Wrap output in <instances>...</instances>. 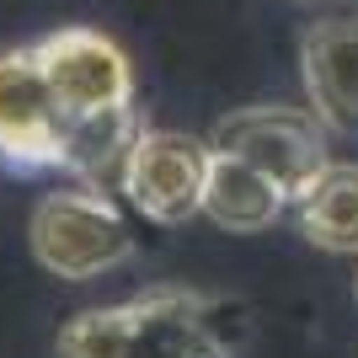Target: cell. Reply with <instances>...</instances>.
Instances as JSON below:
<instances>
[{"label":"cell","instance_id":"cell-2","mask_svg":"<svg viewBox=\"0 0 358 358\" xmlns=\"http://www.w3.org/2000/svg\"><path fill=\"white\" fill-rule=\"evenodd\" d=\"M209 145L224 150V155L252 161L257 171H268L284 187L289 203L331 166L327 161V134H321L315 113H294V107H246V113H230L214 129Z\"/></svg>","mask_w":358,"mask_h":358},{"label":"cell","instance_id":"cell-9","mask_svg":"<svg viewBox=\"0 0 358 358\" xmlns=\"http://www.w3.org/2000/svg\"><path fill=\"white\" fill-rule=\"evenodd\" d=\"M299 230L327 252L358 257V166H327L294 198Z\"/></svg>","mask_w":358,"mask_h":358},{"label":"cell","instance_id":"cell-10","mask_svg":"<svg viewBox=\"0 0 358 358\" xmlns=\"http://www.w3.org/2000/svg\"><path fill=\"white\" fill-rule=\"evenodd\" d=\"M123 343H129V305H102L75 315L59 331L54 358H123Z\"/></svg>","mask_w":358,"mask_h":358},{"label":"cell","instance_id":"cell-7","mask_svg":"<svg viewBox=\"0 0 358 358\" xmlns=\"http://www.w3.org/2000/svg\"><path fill=\"white\" fill-rule=\"evenodd\" d=\"M284 209H289V198H284V187H278L268 171H257V166L241 161V155L214 150L209 182H203V214H209L220 230L252 236V230H268Z\"/></svg>","mask_w":358,"mask_h":358},{"label":"cell","instance_id":"cell-4","mask_svg":"<svg viewBox=\"0 0 358 358\" xmlns=\"http://www.w3.org/2000/svg\"><path fill=\"white\" fill-rule=\"evenodd\" d=\"M43 64L48 86L59 96L64 118H86V113H107V107L134 102V70L113 38L91 27H59L32 48Z\"/></svg>","mask_w":358,"mask_h":358},{"label":"cell","instance_id":"cell-5","mask_svg":"<svg viewBox=\"0 0 358 358\" xmlns=\"http://www.w3.org/2000/svg\"><path fill=\"white\" fill-rule=\"evenodd\" d=\"M64 107L32 48L0 54V155L11 166H59Z\"/></svg>","mask_w":358,"mask_h":358},{"label":"cell","instance_id":"cell-3","mask_svg":"<svg viewBox=\"0 0 358 358\" xmlns=\"http://www.w3.org/2000/svg\"><path fill=\"white\" fill-rule=\"evenodd\" d=\"M214 145L177 129H139L129 166H123V193L145 220L182 224L203 214V182H209Z\"/></svg>","mask_w":358,"mask_h":358},{"label":"cell","instance_id":"cell-6","mask_svg":"<svg viewBox=\"0 0 358 358\" xmlns=\"http://www.w3.org/2000/svg\"><path fill=\"white\" fill-rule=\"evenodd\" d=\"M310 113L331 134H358V16H327L299 43Z\"/></svg>","mask_w":358,"mask_h":358},{"label":"cell","instance_id":"cell-8","mask_svg":"<svg viewBox=\"0 0 358 358\" xmlns=\"http://www.w3.org/2000/svg\"><path fill=\"white\" fill-rule=\"evenodd\" d=\"M139 139L134 107H107V113H86V118L64 123V155L59 166L75 171L86 187H118L123 193V166H129V150Z\"/></svg>","mask_w":358,"mask_h":358},{"label":"cell","instance_id":"cell-1","mask_svg":"<svg viewBox=\"0 0 358 358\" xmlns=\"http://www.w3.org/2000/svg\"><path fill=\"white\" fill-rule=\"evenodd\" d=\"M32 252L54 278H70V284H86V278H102V273L123 268L129 252H134V230L118 214V203L102 193V187H59L48 193L32 214Z\"/></svg>","mask_w":358,"mask_h":358}]
</instances>
